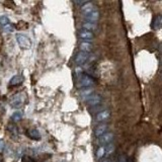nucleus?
Segmentation results:
<instances>
[{
    "mask_svg": "<svg viewBox=\"0 0 162 162\" xmlns=\"http://www.w3.org/2000/svg\"><path fill=\"white\" fill-rule=\"evenodd\" d=\"M16 41H17V44L18 46L20 47V49L22 50H28L32 47V42H30L29 38L25 36V34H17L16 36Z\"/></svg>",
    "mask_w": 162,
    "mask_h": 162,
    "instance_id": "nucleus-1",
    "label": "nucleus"
},
{
    "mask_svg": "<svg viewBox=\"0 0 162 162\" xmlns=\"http://www.w3.org/2000/svg\"><path fill=\"white\" fill-rule=\"evenodd\" d=\"M95 84L94 78H92L90 75L88 74H82L79 78V86L84 87V88H89L93 86Z\"/></svg>",
    "mask_w": 162,
    "mask_h": 162,
    "instance_id": "nucleus-2",
    "label": "nucleus"
},
{
    "mask_svg": "<svg viewBox=\"0 0 162 162\" xmlns=\"http://www.w3.org/2000/svg\"><path fill=\"white\" fill-rule=\"evenodd\" d=\"M24 101H25L24 93H18L11 98L10 106H11V107H14V109H20L22 105H24Z\"/></svg>",
    "mask_w": 162,
    "mask_h": 162,
    "instance_id": "nucleus-3",
    "label": "nucleus"
},
{
    "mask_svg": "<svg viewBox=\"0 0 162 162\" xmlns=\"http://www.w3.org/2000/svg\"><path fill=\"white\" fill-rule=\"evenodd\" d=\"M88 59H89V54L88 53H84V52H79V53H77L76 54V56H75V63L76 65H78V66H81V65H83V64H85Z\"/></svg>",
    "mask_w": 162,
    "mask_h": 162,
    "instance_id": "nucleus-4",
    "label": "nucleus"
},
{
    "mask_svg": "<svg viewBox=\"0 0 162 162\" xmlns=\"http://www.w3.org/2000/svg\"><path fill=\"white\" fill-rule=\"evenodd\" d=\"M114 140V134L113 133H106L102 136L98 137V143L100 145H107L110 144Z\"/></svg>",
    "mask_w": 162,
    "mask_h": 162,
    "instance_id": "nucleus-5",
    "label": "nucleus"
},
{
    "mask_svg": "<svg viewBox=\"0 0 162 162\" xmlns=\"http://www.w3.org/2000/svg\"><path fill=\"white\" fill-rule=\"evenodd\" d=\"M101 101H102V98L99 94H91L89 97L87 98V105L91 106H98Z\"/></svg>",
    "mask_w": 162,
    "mask_h": 162,
    "instance_id": "nucleus-6",
    "label": "nucleus"
},
{
    "mask_svg": "<svg viewBox=\"0 0 162 162\" xmlns=\"http://www.w3.org/2000/svg\"><path fill=\"white\" fill-rule=\"evenodd\" d=\"M78 36L81 40H84V42H88L89 40H92V38H94V34L92 32H89V30L81 29L78 34Z\"/></svg>",
    "mask_w": 162,
    "mask_h": 162,
    "instance_id": "nucleus-7",
    "label": "nucleus"
},
{
    "mask_svg": "<svg viewBox=\"0 0 162 162\" xmlns=\"http://www.w3.org/2000/svg\"><path fill=\"white\" fill-rule=\"evenodd\" d=\"M84 17H85L87 22H93V24H94L95 21L98 20V18H99V12H98L97 10H93L92 12L86 14Z\"/></svg>",
    "mask_w": 162,
    "mask_h": 162,
    "instance_id": "nucleus-8",
    "label": "nucleus"
},
{
    "mask_svg": "<svg viewBox=\"0 0 162 162\" xmlns=\"http://www.w3.org/2000/svg\"><path fill=\"white\" fill-rule=\"evenodd\" d=\"M79 48H80V52H84V53H89L92 51L93 49V45L89 42H81L79 44Z\"/></svg>",
    "mask_w": 162,
    "mask_h": 162,
    "instance_id": "nucleus-9",
    "label": "nucleus"
},
{
    "mask_svg": "<svg viewBox=\"0 0 162 162\" xmlns=\"http://www.w3.org/2000/svg\"><path fill=\"white\" fill-rule=\"evenodd\" d=\"M110 113L109 110H102V111H99V113L96 115V117H95V121L96 122H105L106 121L107 119L110 118Z\"/></svg>",
    "mask_w": 162,
    "mask_h": 162,
    "instance_id": "nucleus-10",
    "label": "nucleus"
},
{
    "mask_svg": "<svg viewBox=\"0 0 162 162\" xmlns=\"http://www.w3.org/2000/svg\"><path fill=\"white\" fill-rule=\"evenodd\" d=\"M107 129H109V126H107L106 124H101V125H98L97 127L95 128L94 130V134L96 137H100L102 136L103 134L106 133Z\"/></svg>",
    "mask_w": 162,
    "mask_h": 162,
    "instance_id": "nucleus-11",
    "label": "nucleus"
},
{
    "mask_svg": "<svg viewBox=\"0 0 162 162\" xmlns=\"http://www.w3.org/2000/svg\"><path fill=\"white\" fill-rule=\"evenodd\" d=\"M93 10H95V8H94V5L92 2H85L82 6H81V11H82L85 15L92 12Z\"/></svg>",
    "mask_w": 162,
    "mask_h": 162,
    "instance_id": "nucleus-12",
    "label": "nucleus"
},
{
    "mask_svg": "<svg viewBox=\"0 0 162 162\" xmlns=\"http://www.w3.org/2000/svg\"><path fill=\"white\" fill-rule=\"evenodd\" d=\"M22 81H24V77H22L21 75H15V76H13L12 78L10 79V81H9V85H10V86L19 85V84L22 83Z\"/></svg>",
    "mask_w": 162,
    "mask_h": 162,
    "instance_id": "nucleus-13",
    "label": "nucleus"
},
{
    "mask_svg": "<svg viewBox=\"0 0 162 162\" xmlns=\"http://www.w3.org/2000/svg\"><path fill=\"white\" fill-rule=\"evenodd\" d=\"M28 136L30 139H33V140H37V141L41 139V134L37 129H29L28 131Z\"/></svg>",
    "mask_w": 162,
    "mask_h": 162,
    "instance_id": "nucleus-14",
    "label": "nucleus"
},
{
    "mask_svg": "<svg viewBox=\"0 0 162 162\" xmlns=\"http://www.w3.org/2000/svg\"><path fill=\"white\" fill-rule=\"evenodd\" d=\"M7 131L9 132V134L11 135V137L13 139H16V137L18 136V131L16 126H14L13 124H10L8 127H7Z\"/></svg>",
    "mask_w": 162,
    "mask_h": 162,
    "instance_id": "nucleus-15",
    "label": "nucleus"
},
{
    "mask_svg": "<svg viewBox=\"0 0 162 162\" xmlns=\"http://www.w3.org/2000/svg\"><path fill=\"white\" fill-rule=\"evenodd\" d=\"M161 25H162V17H161V15H157V16L153 19L152 29H160L161 28Z\"/></svg>",
    "mask_w": 162,
    "mask_h": 162,
    "instance_id": "nucleus-16",
    "label": "nucleus"
},
{
    "mask_svg": "<svg viewBox=\"0 0 162 162\" xmlns=\"http://www.w3.org/2000/svg\"><path fill=\"white\" fill-rule=\"evenodd\" d=\"M82 29L84 30H89V32H93L94 29H96V25L93 22H84L82 25Z\"/></svg>",
    "mask_w": 162,
    "mask_h": 162,
    "instance_id": "nucleus-17",
    "label": "nucleus"
},
{
    "mask_svg": "<svg viewBox=\"0 0 162 162\" xmlns=\"http://www.w3.org/2000/svg\"><path fill=\"white\" fill-rule=\"evenodd\" d=\"M115 151V146L114 144H107L106 145V147H105V155H107V156H110V154H113Z\"/></svg>",
    "mask_w": 162,
    "mask_h": 162,
    "instance_id": "nucleus-18",
    "label": "nucleus"
},
{
    "mask_svg": "<svg viewBox=\"0 0 162 162\" xmlns=\"http://www.w3.org/2000/svg\"><path fill=\"white\" fill-rule=\"evenodd\" d=\"M21 119H22V114L20 111H16V113H14L11 115V119H12L13 122H19Z\"/></svg>",
    "mask_w": 162,
    "mask_h": 162,
    "instance_id": "nucleus-19",
    "label": "nucleus"
},
{
    "mask_svg": "<svg viewBox=\"0 0 162 162\" xmlns=\"http://www.w3.org/2000/svg\"><path fill=\"white\" fill-rule=\"evenodd\" d=\"M92 92H93V89H92V88H87V89L83 90L82 92H81V96H82L83 98H86V97L88 98L91 95Z\"/></svg>",
    "mask_w": 162,
    "mask_h": 162,
    "instance_id": "nucleus-20",
    "label": "nucleus"
},
{
    "mask_svg": "<svg viewBox=\"0 0 162 162\" xmlns=\"http://www.w3.org/2000/svg\"><path fill=\"white\" fill-rule=\"evenodd\" d=\"M7 25H9V18L5 16V15H2V16H0V25L2 26H5Z\"/></svg>",
    "mask_w": 162,
    "mask_h": 162,
    "instance_id": "nucleus-21",
    "label": "nucleus"
},
{
    "mask_svg": "<svg viewBox=\"0 0 162 162\" xmlns=\"http://www.w3.org/2000/svg\"><path fill=\"white\" fill-rule=\"evenodd\" d=\"M103 155H105V147H99L98 149H97V151H96V158H97V159H100V158H101Z\"/></svg>",
    "mask_w": 162,
    "mask_h": 162,
    "instance_id": "nucleus-22",
    "label": "nucleus"
},
{
    "mask_svg": "<svg viewBox=\"0 0 162 162\" xmlns=\"http://www.w3.org/2000/svg\"><path fill=\"white\" fill-rule=\"evenodd\" d=\"M21 162H36V160L34 159L33 157H30L29 155H25L21 158Z\"/></svg>",
    "mask_w": 162,
    "mask_h": 162,
    "instance_id": "nucleus-23",
    "label": "nucleus"
},
{
    "mask_svg": "<svg viewBox=\"0 0 162 162\" xmlns=\"http://www.w3.org/2000/svg\"><path fill=\"white\" fill-rule=\"evenodd\" d=\"M13 25H5V26H3V30H4L5 33H11L13 30Z\"/></svg>",
    "mask_w": 162,
    "mask_h": 162,
    "instance_id": "nucleus-24",
    "label": "nucleus"
},
{
    "mask_svg": "<svg viewBox=\"0 0 162 162\" xmlns=\"http://www.w3.org/2000/svg\"><path fill=\"white\" fill-rule=\"evenodd\" d=\"M4 147H5V143H4V141L0 139V152L3 151V149H4Z\"/></svg>",
    "mask_w": 162,
    "mask_h": 162,
    "instance_id": "nucleus-25",
    "label": "nucleus"
},
{
    "mask_svg": "<svg viewBox=\"0 0 162 162\" xmlns=\"http://www.w3.org/2000/svg\"><path fill=\"white\" fill-rule=\"evenodd\" d=\"M118 162H127V158H126V156H125V155H121V156L119 157Z\"/></svg>",
    "mask_w": 162,
    "mask_h": 162,
    "instance_id": "nucleus-26",
    "label": "nucleus"
},
{
    "mask_svg": "<svg viewBox=\"0 0 162 162\" xmlns=\"http://www.w3.org/2000/svg\"><path fill=\"white\" fill-rule=\"evenodd\" d=\"M101 162H111V161L110 159H105V160H102Z\"/></svg>",
    "mask_w": 162,
    "mask_h": 162,
    "instance_id": "nucleus-27",
    "label": "nucleus"
}]
</instances>
